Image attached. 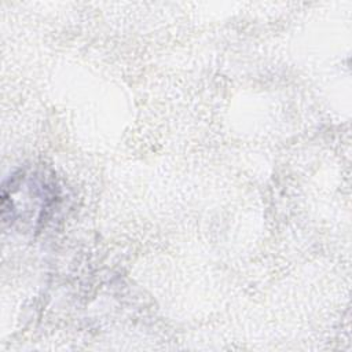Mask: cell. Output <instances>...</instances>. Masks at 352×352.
<instances>
[{"mask_svg":"<svg viewBox=\"0 0 352 352\" xmlns=\"http://www.w3.org/2000/svg\"><path fill=\"white\" fill-rule=\"evenodd\" d=\"M56 201V186L51 176L36 168L19 169L3 184V220L10 226L38 230Z\"/></svg>","mask_w":352,"mask_h":352,"instance_id":"6da1fadb","label":"cell"}]
</instances>
